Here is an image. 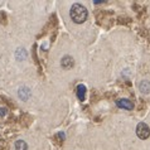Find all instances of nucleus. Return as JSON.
<instances>
[{
  "mask_svg": "<svg viewBox=\"0 0 150 150\" xmlns=\"http://www.w3.org/2000/svg\"><path fill=\"white\" fill-rule=\"evenodd\" d=\"M71 19L73 20L76 24H82L86 22L88 13H87V9L81 4H73L72 8H71Z\"/></svg>",
  "mask_w": 150,
  "mask_h": 150,
  "instance_id": "nucleus-1",
  "label": "nucleus"
},
{
  "mask_svg": "<svg viewBox=\"0 0 150 150\" xmlns=\"http://www.w3.org/2000/svg\"><path fill=\"white\" fill-rule=\"evenodd\" d=\"M136 135L139 139L145 140L150 136V129L145 122H139L136 126Z\"/></svg>",
  "mask_w": 150,
  "mask_h": 150,
  "instance_id": "nucleus-2",
  "label": "nucleus"
},
{
  "mask_svg": "<svg viewBox=\"0 0 150 150\" xmlns=\"http://www.w3.org/2000/svg\"><path fill=\"white\" fill-rule=\"evenodd\" d=\"M116 106L121 107V109H125V110H132L134 109V103H132L130 100H127V98L117 100V101H116Z\"/></svg>",
  "mask_w": 150,
  "mask_h": 150,
  "instance_id": "nucleus-3",
  "label": "nucleus"
},
{
  "mask_svg": "<svg viewBox=\"0 0 150 150\" xmlns=\"http://www.w3.org/2000/svg\"><path fill=\"white\" fill-rule=\"evenodd\" d=\"M61 64H62V67H63L64 69H69L71 67H73L74 61H73V58H72V57L64 56L63 58H62V61H61Z\"/></svg>",
  "mask_w": 150,
  "mask_h": 150,
  "instance_id": "nucleus-4",
  "label": "nucleus"
},
{
  "mask_svg": "<svg viewBox=\"0 0 150 150\" xmlns=\"http://www.w3.org/2000/svg\"><path fill=\"white\" fill-rule=\"evenodd\" d=\"M18 95H19V97L22 98L23 101H27L28 97L30 96V90L27 88V87H23V88H20V90H19Z\"/></svg>",
  "mask_w": 150,
  "mask_h": 150,
  "instance_id": "nucleus-5",
  "label": "nucleus"
},
{
  "mask_svg": "<svg viewBox=\"0 0 150 150\" xmlns=\"http://www.w3.org/2000/svg\"><path fill=\"white\" fill-rule=\"evenodd\" d=\"M139 90L143 93H149L150 92V82L149 81H143L139 85Z\"/></svg>",
  "mask_w": 150,
  "mask_h": 150,
  "instance_id": "nucleus-6",
  "label": "nucleus"
},
{
  "mask_svg": "<svg viewBox=\"0 0 150 150\" xmlns=\"http://www.w3.org/2000/svg\"><path fill=\"white\" fill-rule=\"evenodd\" d=\"M77 97L81 100V101H83L86 97V87L83 85H80L77 87Z\"/></svg>",
  "mask_w": 150,
  "mask_h": 150,
  "instance_id": "nucleus-7",
  "label": "nucleus"
},
{
  "mask_svg": "<svg viewBox=\"0 0 150 150\" xmlns=\"http://www.w3.org/2000/svg\"><path fill=\"white\" fill-rule=\"evenodd\" d=\"M15 149L16 150H28V145L24 140H18V141H15Z\"/></svg>",
  "mask_w": 150,
  "mask_h": 150,
  "instance_id": "nucleus-8",
  "label": "nucleus"
},
{
  "mask_svg": "<svg viewBox=\"0 0 150 150\" xmlns=\"http://www.w3.org/2000/svg\"><path fill=\"white\" fill-rule=\"evenodd\" d=\"M6 115V109H0V116H5Z\"/></svg>",
  "mask_w": 150,
  "mask_h": 150,
  "instance_id": "nucleus-9",
  "label": "nucleus"
}]
</instances>
